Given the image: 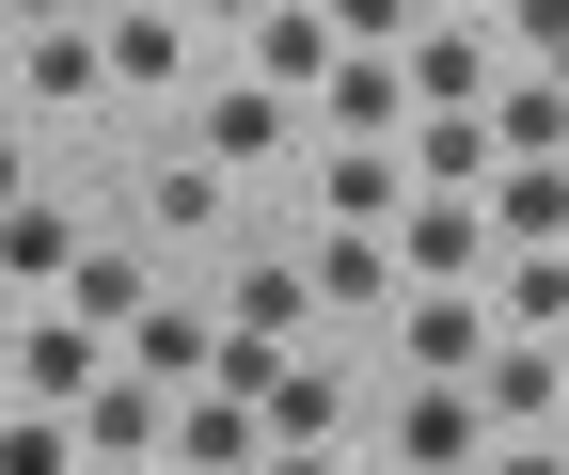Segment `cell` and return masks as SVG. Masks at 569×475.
I'll list each match as a JSON object with an SVG mask.
<instances>
[{
  "label": "cell",
  "mask_w": 569,
  "mask_h": 475,
  "mask_svg": "<svg viewBox=\"0 0 569 475\" xmlns=\"http://www.w3.org/2000/svg\"><path fill=\"white\" fill-rule=\"evenodd\" d=\"M17 396L80 428L96 396H111V365H96V317H32V333H17Z\"/></svg>",
  "instance_id": "6da1fadb"
},
{
  "label": "cell",
  "mask_w": 569,
  "mask_h": 475,
  "mask_svg": "<svg viewBox=\"0 0 569 475\" xmlns=\"http://www.w3.org/2000/svg\"><path fill=\"white\" fill-rule=\"evenodd\" d=\"M396 269H411V301H459L490 269V207H443V190H427V207L396 222Z\"/></svg>",
  "instance_id": "7a4b0ae2"
},
{
  "label": "cell",
  "mask_w": 569,
  "mask_h": 475,
  "mask_svg": "<svg viewBox=\"0 0 569 475\" xmlns=\"http://www.w3.org/2000/svg\"><path fill=\"white\" fill-rule=\"evenodd\" d=\"M396 459H411V475H475V459H490V396H459V380H411Z\"/></svg>",
  "instance_id": "3957f363"
},
{
  "label": "cell",
  "mask_w": 569,
  "mask_h": 475,
  "mask_svg": "<svg viewBox=\"0 0 569 475\" xmlns=\"http://www.w3.org/2000/svg\"><path fill=\"white\" fill-rule=\"evenodd\" d=\"M317 111H332V159H348V144L380 159V127H427V96H411V63H365V48L332 63V96H317Z\"/></svg>",
  "instance_id": "277c9868"
},
{
  "label": "cell",
  "mask_w": 569,
  "mask_h": 475,
  "mask_svg": "<svg viewBox=\"0 0 569 475\" xmlns=\"http://www.w3.org/2000/svg\"><path fill=\"white\" fill-rule=\"evenodd\" d=\"M396 349H411V380H459V396H475L490 349H507V317H475V301H411V317H396Z\"/></svg>",
  "instance_id": "5b68a950"
},
{
  "label": "cell",
  "mask_w": 569,
  "mask_h": 475,
  "mask_svg": "<svg viewBox=\"0 0 569 475\" xmlns=\"http://www.w3.org/2000/svg\"><path fill=\"white\" fill-rule=\"evenodd\" d=\"M411 96H427V127L507 96V80H490V17H427V48H411Z\"/></svg>",
  "instance_id": "8992f818"
},
{
  "label": "cell",
  "mask_w": 569,
  "mask_h": 475,
  "mask_svg": "<svg viewBox=\"0 0 569 475\" xmlns=\"http://www.w3.org/2000/svg\"><path fill=\"white\" fill-rule=\"evenodd\" d=\"M269 144H284V96H269V80H206V111H190V159H206V175H253Z\"/></svg>",
  "instance_id": "52a82bcc"
},
{
  "label": "cell",
  "mask_w": 569,
  "mask_h": 475,
  "mask_svg": "<svg viewBox=\"0 0 569 475\" xmlns=\"http://www.w3.org/2000/svg\"><path fill=\"white\" fill-rule=\"evenodd\" d=\"M17 80H32L48 111H80V96L111 80V32H80V17H32V32H17Z\"/></svg>",
  "instance_id": "ba28073f"
},
{
  "label": "cell",
  "mask_w": 569,
  "mask_h": 475,
  "mask_svg": "<svg viewBox=\"0 0 569 475\" xmlns=\"http://www.w3.org/2000/svg\"><path fill=\"white\" fill-rule=\"evenodd\" d=\"M332 63H348L332 17H253V80H269V96H332Z\"/></svg>",
  "instance_id": "9c48e42d"
},
{
  "label": "cell",
  "mask_w": 569,
  "mask_h": 475,
  "mask_svg": "<svg viewBox=\"0 0 569 475\" xmlns=\"http://www.w3.org/2000/svg\"><path fill=\"white\" fill-rule=\"evenodd\" d=\"M127 380H159V396H174V380H222V333H206L190 301H159V317L127 333Z\"/></svg>",
  "instance_id": "30bf717a"
},
{
  "label": "cell",
  "mask_w": 569,
  "mask_h": 475,
  "mask_svg": "<svg viewBox=\"0 0 569 475\" xmlns=\"http://www.w3.org/2000/svg\"><path fill=\"white\" fill-rule=\"evenodd\" d=\"M475 175H507V144H490V111H443V127H411V190H443V207H459Z\"/></svg>",
  "instance_id": "8fae6325"
},
{
  "label": "cell",
  "mask_w": 569,
  "mask_h": 475,
  "mask_svg": "<svg viewBox=\"0 0 569 475\" xmlns=\"http://www.w3.org/2000/svg\"><path fill=\"white\" fill-rule=\"evenodd\" d=\"M490 238L553 254V238H569V159H522V175H490Z\"/></svg>",
  "instance_id": "7c38bea8"
},
{
  "label": "cell",
  "mask_w": 569,
  "mask_h": 475,
  "mask_svg": "<svg viewBox=\"0 0 569 475\" xmlns=\"http://www.w3.org/2000/svg\"><path fill=\"white\" fill-rule=\"evenodd\" d=\"M301 317H317V269H284V254H269V269H238V301H222V333H253V349H284Z\"/></svg>",
  "instance_id": "4fadbf2b"
},
{
  "label": "cell",
  "mask_w": 569,
  "mask_h": 475,
  "mask_svg": "<svg viewBox=\"0 0 569 475\" xmlns=\"http://www.w3.org/2000/svg\"><path fill=\"white\" fill-rule=\"evenodd\" d=\"M475 396H490V428H553V396H569V380H553V349H538V333H507Z\"/></svg>",
  "instance_id": "5bb4252c"
},
{
  "label": "cell",
  "mask_w": 569,
  "mask_h": 475,
  "mask_svg": "<svg viewBox=\"0 0 569 475\" xmlns=\"http://www.w3.org/2000/svg\"><path fill=\"white\" fill-rule=\"evenodd\" d=\"M253 444H269V413H253V396H190V413H174V459H190V475H238Z\"/></svg>",
  "instance_id": "9a60e30c"
},
{
  "label": "cell",
  "mask_w": 569,
  "mask_h": 475,
  "mask_svg": "<svg viewBox=\"0 0 569 475\" xmlns=\"http://www.w3.org/2000/svg\"><path fill=\"white\" fill-rule=\"evenodd\" d=\"M490 144H507V175L522 159H569V96L553 80H507V96H490Z\"/></svg>",
  "instance_id": "2e32d148"
},
{
  "label": "cell",
  "mask_w": 569,
  "mask_h": 475,
  "mask_svg": "<svg viewBox=\"0 0 569 475\" xmlns=\"http://www.w3.org/2000/svg\"><path fill=\"white\" fill-rule=\"evenodd\" d=\"M332 428H348V380L332 365H284L269 380V444H332Z\"/></svg>",
  "instance_id": "e0dca14e"
},
{
  "label": "cell",
  "mask_w": 569,
  "mask_h": 475,
  "mask_svg": "<svg viewBox=\"0 0 569 475\" xmlns=\"http://www.w3.org/2000/svg\"><path fill=\"white\" fill-rule=\"evenodd\" d=\"M80 444H96V459H174V444H159V380H111L96 413H80Z\"/></svg>",
  "instance_id": "ac0fdd59"
},
{
  "label": "cell",
  "mask_w": 569,
  "mask_h": 475,
  "mask_svg": "<svg viewBox=\"0 0 569 475\" xmlns=\"http://www.w3.org/2000/svg\"><path fill=\"white\" fill-rule=\"evenodd\" d=\"M111 80H190V17H159V0L111 17Z\"/></svg>",
  "instance_id": "d6986e66"
},
{
  "label": "cell",
  "mask_w": 569,
  "mask_h": 475,
  "mask_svg": "<svg viewBox=\"0 0 569 475\" xmlns=\"http://www.w3.org/2000/svg\"><path fill=\"white\" fill-rule=\"evenodd\" d=\"M396 238H317V301H396Z\"/></svg>",
  "instance_id": "ffe728a7"
},
{
  "label": "cell",
  "mask_w": 569,
  "mask_h": 475,
  "mask_svg": "<svg viewBox=\"0 0 569 475\" xmlns=\"http://www.w3.org/2000/svg\"><path fill=\"white\" fill-rule=\"evenodd\" d=\"M142 222H159V238L222 222V175H206V159H159V175H142Z\"/></svg>",
  "instance_id": "44dd1931"
},
{
  "label": "cell",
  "mask_w": 569,
  "mask_h": 475,
  "mask_svg": "<svg viewBox=\"0 0 569 475\" xmlns=\"http://www.w3.org/2000/svg\"><path fill=\"white\" fill-rule=\"evenodd\" d=\"M0 269H17V286H48V269L80 286V238H63V207H17V222H0Z\"/></svg>",
  "instance_id": "7402d4cb"
},
{
  "label": "cell",
  "mask_w": 569,
  "mask_h": 475,
  "mask_svg": "<svg viewBox=\"0 0 569 475\" xmlns=\"http://www.w3.org/2000/svg\"><path fill=\"white\" fill-rule=\"evenodd\" d=\"M63 301H80L96 333H111V317H127V333L159 317V301H142V254H80V286H63Z\"/></svg>",
  "instance_id": "603a6c76"
},
{
  "label": "cell",
  "mask_w": 569,
  "mask_h": 475,
  "mask_svg": "<svg viewBox=\"0 0 569 475\" xmlns=\"http://www.w3.org/2000/svg\"><path fill=\"white\" fill-rule=\"evenodd\" d=\"M507 333H538V349L569 333V254H522V269H507Z\"/></svg>",
  "instance_id": "cb8c5ba5"
},
{
  "label": "cell",
  "mask_w": 569,
  "mask_h": 475,
  "mask_svg": "<svg viewBox=\"0 0 569 475\" xmlns=\"http://www.w3.org/2000/svg\"><path fill=\"white\" fill-rule=\"evenodd\" d=\"M63 459H80V428H63V413H17V428H0V475H63Z\"/></svg>",
  "instance_id": "d4e9b609"
},
{
  "label": "cell",
  "mask_w": 569,
  "mask_h": 475,
  "mask_svg": "<svg viewBox=\"0 0 569 475\" xmlns=\"http://www.w3.org/2000/svg\"><path fill=\"white\" fill-rule=\"evenodd\" d=\"M507 32H522V48H538V80H553V96H569V0H538V17H507Z\"/></svg>",
  "instance_id": "484cf974"
},
{
  "label": "cell",
  "mask_w": 569,
  "mask_h": 475,
  "mask_svg": "<svg viewBox=\"0 0 569 475\" xmlns=\"http://www.w3.org/2000/svg\"><path fill=\"white\" fill-rule=\"evenodd\" d=\"M253 475H332V444H269V459H253Z\"/></svg>",
  "instance_id": "4316f807"
},
{
  "label": "cell",
  "mask_w": 569,
  "mask_h": 475,
  "mask_svg": "<svg viewBox=\"0 0 569 475\" xmlns=\"http://www.w3.org/2000/svg\"><path fill=\"white\" fill-rule=\"evenodd\" d=\"M142 475H190V459H142Z\"/></svg>",
  "instance_id": "83f0119b"
}]
</instances>
